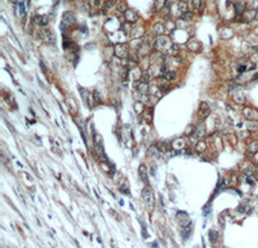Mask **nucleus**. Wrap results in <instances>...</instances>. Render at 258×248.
I'll use <instances>...</instances> for the list:
<instances>
[{
  "instance_id": "nucleus-1",
  "label": "nucleus",
  "mask_w": 258,
  "mask_h": 248,
  "mask_svg": "<svg viewBox=\"0 0 258 248\" xmlns=\"http://www.w3.org/2000/svg\"><path fill=\"white\" fill-rule=\"evenodd\" d=\"M154 47L156 48L158 52H161L163 54H172L173 51H174V45H173L171 38L168 36H164V35H161V36H158L156 40H155L154 43Z\"/></svg>"
},
{
  "instance_id": "nucleus-20",
  "label": "nucleus",
  "mask_w": 258,
  "mask_h": 248,
  "mask_svg": "<svg viewBox=\"0 0 258 248\" xmlns=\"http://www.w3.org/2000/svg\"><path fill=\"white\" fill-rule=\"evenodd\" d=\"M134 110H136L137 114H142V112L146 110V107H145V104H142V102H136L134 104Z\"/></svg>"
},
{
  "instance_id": "nucleus-16",
  "label": "nucleus",
  "mask_w": 258,
  "mask_h": 248,
  "mask_svg": "<svg viewBox=\"0 0 258 248\" xmlns=\"http://www.w3.org/2000/svg\"><path fill=\"white\" fill-rule=\"evenodd\" d=\"M245 5L243 4V3H235V13L238 16H243L244 12H245Z\"/></svg>"
},
{
  "instance_id": "nucleus-22",
  "label": "nucleus",
  "mask_w": 258,
  "mask_h": 248,
  "mask_svg": "<svg viewBox=\"0 0 258 248\" xmlns=\"http://www.w3.org/2000/svg\"><path fill=\"white\" fill-rule=\"evenodd\" d=\"M234 101L238 102V104H245V97H244L243 93H235L234 94Z\"/></svg>"
},
{
  "instance_id": "nucleus-5",
  "label": "nucleus",
  "mask_w": 258,
  "mask_h": 248,
  "mask_svg": "<svg viewBox=\"0 0 258 248\" xmlns=\"http://www.w3.org/2000/svg\"><path fill=\"white\" fill-rule=\"evenodd\" d=\"M186 145H187V139H185V137H178V139H176L172 142V149L179 151V150H183V149L186 147Z\"/></svg>"
},
{
  "instance_id": "nucleus-2",
  "label": "nucleus",
  "mask_w": 258,
  "mask_h": 248,
  "mask_svg": "<svg viewBox=\"0 0 258 248\" xmlns=\"http://www.w3.org/2000/svg\"><path fill=\"white\" fill-rule=\"evenodd\" d=\"M75 23H76V18H75V15H74L72 12L63 13V16H62V25H61V26L70 27V26H72V25H75Z\"/></svg>"
},
{
  "instance_id": "nucleus-8",
  "label": "nucleus",
  "mask_w": 258,
  "mask_h": 248,
  "mask_svg": "<svg viewBox=\"0 0 258 248\" xmlns=\"http://www.w3.org/2000/svg\"><path fill=\"white\" fill-rule=\"evenodd\" d=\"M192 134L196 137V139H203V137L207 136V128L204 124H200V125H197L195 131L192 132Z\"/></svg>"
},
{
  "instance_id": "nucleus-10",
  "label": "nucleus",
  "mask_w": 258,
  "mask_h": 248,
  "mask_svg": "<svg viewBox=\"0 0 258 248\" xmlns=\"http://www.w3.org/2000/svg\"><path fill=\"white\" fill-rule=\"evenodd\" d=\"M256 16H257V12L254 9L245 10V12H244V15H243V21H244V22H250L252 20L256 18Z\"/></svg>"
},
{
  "instance_id": "nucleus-24",
  "label": "nucleus",
  "mask_w": 258,
  "mask_h": 248,
  "mask_svg": "<svg viewBox=\"0 0 258 248\" xmlns=\"http://www.w3.org/2000/svg\"><path fill=\"white\" fill-rule=\"evenodd\" d=\"M17 7H18V17L20 18H23V16H25V4L20 1Z\"/></svg>"
},
{
  "instance_id": "nucleus-28",
  "label": "nucleus",
  "mask_w": 258,
  "mask_h": 248,
  "mask_svg": "<svg viewBox=\"0 0 258 248\" xmlns=\"http://www.w3.org/2000/svg\"><path fill=\"white\" fill-rule=\"evenodd\" d=\"M192 18V13L191 12H185V13H182L181 15V20L183 21V20H186V21H189V20H191Z\"/></svg>"
},
{
  "instance_id": "nucleus-4",
  "label": "nucleus",
  "mask_w": 258,
  "mask_h": 248,
  "mask_svg": "<svg viewBox=\"0 0 258 248\" xmlns=\"http://www.w3.org/2000/svg\"><path fill=\"white\" fill-rule=\"evenodd\" d=\"M142 195H143V200L147 203L148 207H152L154 205V194H152V190L150 189V187H145V190L142 191Z\"/></svg>"
},
{
  "instance_id": "nucleus-13",
  "label": "nucleus",
  "mask_w": 258,
  "mask_h": 248,
  "mask_svg": "<svg viewBox=\"0 0 258 248\" xmlns=\"http://www.w3.org/2000/svg\"><path fill=\"white\" fill-rule=\"evenodd\" d=\"M116 3H118V0H106L105 4H103V8H102V12L103 13L110 12V9L114 8V7L116 5Z\"/></svg>"
},
{
  "instance_id": "nucleus-29",
  "label": "nucleus",
  "mask_w": 258,
  "mask_h": 248,
  "mask_svg": "<svg viewBox=\"0 0 258 248\" xmlns=\"http://www.w3.org/2000/svg\"><path fill=\"white\" fill-rule=\"evenodd\" d=\"M246 127H248V129H250V131H257L258 129V124H256V123H249Z\"/></svg>"
},
{
  "instance_id": "nucleus-17",
  "label": "nucleus",
  "mask_w": 258,
  "mask_h": 248,
  "mask_svg": "<svg viewBox=\"0 0 258 248\" xmlns=\"http://www.w3.org/2000/svg\"><path fill=\"white\" fill-rule=\"evenodd\" d=\"M165 31V26L164 25H161V23H156L154 26V34L155 35H158V36H161V34Z\"/></svg>"
},
{
  "instance_id": "nucleus-30",
  "label": "nucleus",
  "mask_w": 258,
  "mask_h": 248,
  "mask_svg": "<svg viewBox=\"0 0 258 248\" xmlns=\"http://www.w3.org/2000/svg\"><path fill=\"white\" fill-rule=\"evenodd\" d=\"M250 62H253V63H258V52L253 53V56L250 57Z\"/></svg>"
},
{
  "instance_id": "nucleus-23",
  "label": "nucleus",
  "mask_w": 258,
  "mask_h": 248,
  "mask_svg": "<svg viewBox=\"0 0 258 248\" xmlns=\"http://www.w3.org/2000/svg\"><path fill=\"white\" fill-rule=\"evenodd\" d=\"M163 76H164L168 81H172V80L176 79V73H174V71H167Z\"/></svg>"
},
{
  "instance_id": "nucleus-21",
  "label": "nucleus",
  "mask_w": 258,
  "mask_h": 248,
  "mask_svg": "<svg viewBox=\"0 0 258 248\" xmlns=\"http://www.w3.org/2000/svg\"><path fill=\"white\" fill-rule=\"evenodd\" d=\"M132 35H130V36L132 38H142L143 36V30L141 29V27H138V29H134V30H132V33H130Z\"/></svg>"
},
{
  "instance_id": "nucleus-18",
  "label": "nucleus",
  "mask_w": 258,
  "mask_h": 248,
  "mask_svg": "<svg viewBox=\"0 0 258 248\" xmlns=\"http://www.w3.org/2000/svg\"><path fill=\"white\" fill-rule=\"evenodd\" d=\"M187 48H189L191 52H196V51H199L200 49V45L197 44L196 40H190L189 44H187Z\"/></svg>"
},
{
  "instance_id": "nucleus-7",
  "label": "nucleus",
  "mask_w": 258,
  "mask_h": 248,
  "mask_svg": "<svg viewBox=\"0 0 258 248\" xmlns=\"http://www.w3.org/2000/svg\"><path fill=\"white\" fill-rule=\"evenodd\" d=\"M124 17H125V21L126 22H129V23H136L137 21H138V15H137L133 9L126 10V12L124 13Z\"/></svg>"
},
{
  "instance_id": "nucleus-11",
  "label": "nucleus",
  "mask_w": 258,
  "mask_h": 248,
  "mask_svg": "<svg viewBox=\"0 0 258 248\" xmlns=\"http://www.w3.org/2000/svg\"><path fill=\"white\" fill-rule=\"evenodd\" d=\"M138 173L139 177L143 182H146V185H148V173H147V168L145 167V164H141L138 168Z\"/></svg>"
},
{
  "instance_id": "nucleus-19",
  "label": "nucleus",
  "mask_w": 258,
  "mask_h": 248,
  "mask_svg": "<svg viewBox=\"0 0 258 248\" xmlns=\"http://www.w3.org/2000/svg\"><path fill=\"white\" fill-rule=\"evenodd\" d=\"M195 149H196L197 153H204V151H205V149H207V144L204 142L203 140H200L199 142L195 145Z\"/></svg>"
},
{
  "instance_id": "nucleus-32",
  "label": "nucleus",
  "mask_w": 258,
  "mask_h": 248,
  "mask_svg": "<svg viewBox=\"0 0 258 248\" xmlns=\"http://www.w3.org/2000/svg\"><path fill=\"white\" fill-rule=\"evenodd\" d=\"M181 1H186L187 3V0H181Z\"/></svg>"
},
{
  "instance_id": "nucleus-31",
  "label": "nucleus",
  "mask_w": 258,
  "mask_h": 248,
  "mask_svg": "<svg viewBox=\"0 0 258 248\" xmlns=\"http://www.w3.org/2000/svg\"><path fill=\"white\" fill-rule=\"evenodd\" d=\"M209 235H210V242H214L215 238L218 236V234H215L214 230H210V231H209Z\"/></svg>"
},
{
  "instance_id": "nucleus-12",
  "label": "nucleus",
  "mask_w": 258,
  "mask_h": 248,
  "mask_svg": "<svg viewBox=\"0 0 258 248\" xmlns=\"http://www.w3.org/2000/svg\"><path fill=\"white\" fill-rule=\"evenodd\" d=\"M156 147H158V150L161 151V153H168L172 149V144H169L168 141H160V142L156 145Z\"/></svg>"
},
{
  "instance_id": "nucleus-15",
  "label": "nucleus",
  "mask_w": 258,
  "mask_h": 248,
  "mask_svg": "<svg viewBox=\"0 0 258 248\" xmlns=\"http://www.w3.org/2000/svg\"><path fill=\"white\" fill-rule=\"evenodd\" d=\"M167 5V0H155V4H154V10L155 12H160L165 8Z\"/></svg>"
},
{
  "instance_id": "nucleus-6",
  "label": "nucleus",
  "mask_w": 258,
  "mask_h": 248,
  "mask_svg": "<svg viewBox=\"0 0 258 248\" xmlns=\"http://www.w3.org/2000/svg\"><path fill=\"white\" fill-rule=\"evenodd\" d=\"M243 115L244 118H246L248 120H256L258 118V112L252 107H245L243 110Z\"/></svg>"
},
{
  "instance_id": "nucleus-9",
  "label": "nucleus",
  "mask_w": 258,
  "mask_h": 248,
  "mask_svg": "<svg viewBox=\"0 0 258 248\" xmlns=\"http://www.w3.org/2000/svg\"><path fill=\"white\" fill-rule=\"evenodd\" d=\"M199 114H200L201 118H207V116L210 114V107H209V105H208L207 102H201L200 104Z\"/></svg>"
},
{
  "instance_id": "nucleus-27",
  "label": "nucleus",
  "mask_w": 258,
  "mask_h": 248,
  "mask_svg": "<svg viewBox=\"0 0 258 248\" xmlns=\"http://www.w3.org/2000/svg\"><path fill=\"white\" fill-rule=\"evenodd\" d=\"M178 8H179V10H181V13L189 12V10H187V3H186V1H179Z\"/></svg>"
},
{
  "instance_id": "nucleus-14",
  "label": "nucleus",
  "mask_w": 258,
  "mask_h": 248,
  "mask_svg": "<svg viewBox=\"0 0 258 248\" xmlns=\"http://www.w3.org/2000/svg\"><path fill=\"white\" fill-rule=\"evenodd\" d=\"M256 153H258V142H252L248 145V149H246V154L249 157H252Z\"/></svg>"
},
{
  "instance_id": "nucleus-3",
  "label": "nucleus",
  "mask_w": 258,
  "mask_h": 248,
  "mask_svg": "<svg viewBox=\"0 0 258 248\" xmlns=\"http://www.w3.org/2000/svg\"><path fill=\"white\" fill-rule=\"evenodd\" d=\"M114 53H115V56L118 58H126L129 56V52H128V49H126V45L125 44H123V43H118L115 45V48H114Z\"/></svg>"
},
{
  "instance_id": "nucleus-25",
  "label": "nucleus",
  "mask_w": 258,
  "mask_h": 248,
  "mask_svg": "<svg viewBox=\"0 0 258 248\" xmlns=\"http://www.w3.org/2000/svg\"><path fill=\"white\" fill-rule=\"evenodd\" d=\"M192 4H194V8L196 10L201 9L203 8V4H204V0H192Z\"/></svg>"
},
{
  "instance_id": "nucleus-26",
  "label": "nucleus",
  "mask_w": 258,
  "mask_h": 248,
  "mask_svg": "<svg viewBox=\"0 0 258 248\" xmlns=\"http://www.w3.org/2000/svg\"><path fill=\"white\" fill-rule=\"evenodd\" d=\"M118 10H119V12H121V13H125L126 10H128V9H126V3L125 1L119 3V4H118Z\"/></svg>"
}]
</instances>
